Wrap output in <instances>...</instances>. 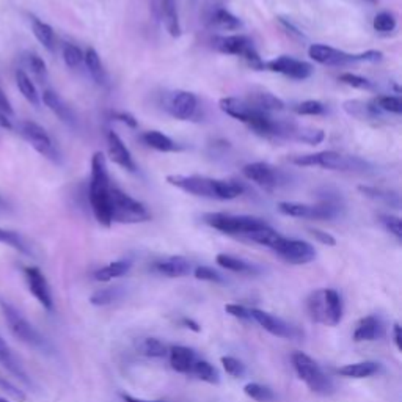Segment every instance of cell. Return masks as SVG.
I'll list each match as a JSON object with an SVG mask.
<instances>
[{"label": "cell", "mask_w": 402, "mask_h": 402, "mask_svg": "<svg viewBox=\"0 0 402 402\" xmlns=\"http://www.w3.org/2000/svg\"><path fill=\"white\" fill-rule=\"evenodd\" d=\"M121 398L124 399V402H160V401H143V399H137V398H133L130 394H121Z\"/></svg>", "instance_id": "cell-61"}, {"label": "cell", "mask_w": 402, "mask_h": 402, "mask_svg": "<svg viewBox=\"0 0 402 402\" xmlns=\"http://www.w3.org/2000/svg\"><path fill=\"white\" fill-rule=\"evenodd\" d=\"M217 264L226 269V270H231V272H238V274H245V275H255L259 272V269L257 266L250 264V262H247L240 258L236 257H231V255H225L220 253L218 257L216 258Z\"/></svg>", "instance_id": "cell-33"}, {"label": "cell", "mask_w": 402, "mask_h": 402, "mask_svg": "<svg viewBox=\"0 0 402 402\" xmlns=\"http://www.w3.org/2000/svg\"><path fill=\"white\" fill-rule=\"evenodd\" d=\"M396 18L394 14L390 11H382L379 13L377 16L372 21V27H374L376 32H382V33H389L393 32L396 28Z\"/></svg>", "instance_id": "cell-45"}, {"label": "cell", "mask_w": 402, "mask_h": 402, "mask_svg": "<svg viewBox=\"0 0 402 402\" xmlns=\"http://www.w3.org/2000/svg\"><path fill=\"white\" fill-rule=\"evenodd\" d=\"M279 211L284 216L297 218H313V220H333L341 214V204L332 200L319 204H305L296 201L279 203Z\"/></svg>", "instance_id": "cell-11"}, {"label": "cell", "mask_w": 402, "mask_h": 402, "mask_svg": "<svg viewBox=\"0 0 402 402\" xmlns=\"http://www.w3.org/2000/svg\"><path fill=\"white\" fill-rule=\"evenodd\" d=\"M0 402H9L6 399H4V398H0Z\"/></svg>", "instance_id": "cell-63"}, {"label": "cell", "mask_w": 402, "mask_h": 402, "mask_svg": "<svg viewBox=\"0 0 402 402\" xmlns=\"http://www.w3.org/2000/svg\"><path fill=\"white\" fill-rule=\"evenodd\" d=\"M30 24H32V32L35 35V38L41 43L43 48L49 50V52H55L57 38H55L54 28L49 24L43 23V21L38 18H32Z\"/></svg>", "instance_id": "cell-28"}, {"label": "cell", "mask_w": 402, "mask_h": 402, "mask_svg": "<svg viewBox=\"0 0 402 402\" xmlns=\"http://www.w3.org/2000/svg\"><path fill=\"white\" fill-rule=\"evenodd\" d=\"M367 2H369V4H377L379 0H367Z\"/></svg>", "instance_id": "cell-62"}, {"label": "cell", "mask_w": 402, "mask_h": 402, "mask_svg": "<svg viewBox=\"0 0 402 402\" xmlns=\"http://www.w3.org/2000/svg\"><path fill=\"white\" fill-rule=\"evenodd\" d=\"M306 310L314 323L335 327L342 318V302L335 289H318L306 301Z\"/></svg>", "instance_id": "cell-3"}, {"label": "cell", "mask_w": 402, "mask_h": 402, "mask_svg": "<svg viewBox=\"0 0 402 402\" xmlns=\"http://www.w3.org/2000/svg\"><path fill=\"white\" fill-rule=\"evenodd\" d=\"M181 323H182V324H184V325H186L187 328H190V330H194V332H200V330H201L200 325H199V324H196V323H195V320H192V319H187V318H186V319H182V320H181Z\"/></svg>", "instance_id": "cell-60"}, {"label": "cell", "mask_w": 402, "mask_h": 402, "mask_svg": "<svg viewBox=\"0 0 402 402\" xmlns=\"http://www.w3.org/2000/svg\"><path fill=\"white\" fill-rule=\"evenodd\" d=\"M152 270L160 275L170 277V279H179V277H186L192 272V264H190L189 259L182 257H170L167 259L156 261L152 264Z\"/></svg>", "instance_id": "cell-22"}, {"label": "cell", "mask_w": 402, "mask_h": 402, "mask_svg": "<svg viewBox=\"0 0 402 402\" xmlns=\"http://www.w3.org/2000/svg\"><path fill=\"white\" fill-rule=\"evenodd\" d=\"M167 182L182 192L211 200H235L245 192L242 182L235 179H214L200 174H168Z\"/></svg>", "instance_id": "cell-1"}, {"label": "cell", "mask_w": 402, "mask_h": 402, "mask_svg": "<svg viewBox=\"0 0 402 402\" xmlns=\"http://www.w3.org/2000/svg\"><path fill=\"white\" fill-rule=\"evenodd\" d=\"M0 244L9 245V247L14 248V250H18V252L24 253V255H30V250H28L26 240L21 238V235H18L16 231L0 228Z\"/></svg>", "instance_id": "cell-42"}, {"label": "cell", "mask_w": 402, "mask_h": 402, "mask_svg": "<svg viewBox=\"0 0 402 402\" xmlns=\"http://www.w3.org/2000/svg\"><path fill=\"white\" fill-rule=\"evenodd\" d=\"M291 138H292V140L303 142V143H308V145H319V143L324 142L325 133H324L323 129L296 126L294 133H292Z\"/></svg>", "instance_id": "cell-39"}, {"label": "cell", "mask_w": 402, "mask_h": 402, "mask_svg": "<svg viewBox=\"0 0 402 402\" xmlns=\"http://www.w3.org/2000/svg\"><path fill=\"white\" fill-rule=\"evenodd\" d=\"M264 69L277 72V74H283L289 79L294 80H305L311 77L313 74V67L310 63L303 60H297L288 55H280L272 60L264 62Z\"/></svg>", "instance_id": "cell-14"}, {"label": "cell", "mask_w": 402, "mask_h": 402, "mask_svg": "<svg viewBox=\"0 0 402 402\" xmlns=\"http://www.w3.org/2000/svg\"><path fill=\"white\" fill-rule=\"evenodd\" d=\"M19 134L23 135L24 140L32 146L35 151H38L43 157L49 159L50 162L60 164L62 162V155L55 146L54 140L48 134V130L40 126L38 123L24 120L19 123Z\"/></svg>", "instance_id": "cell-12"}, {"label": "cell", "mask_w": 402, "mask_h": 402, "mask_svg": "<svg viewBox=\"0 0 402 402\" xmlns=\"http://www.w3.org/2000/svg\"><path fill=\"white\" fill-rule=\"evenodd\" d=\"M209 21H211V26L218 28V30L231 32V30H238V28L242 27L240 19L225 9H217Z\"/></svg>", "instance_id": "cell-37"}, {"label": "cell", "mask_w": 402, "mask_h": 402, "mask_svg": "<svg viewBox=\"0 0 402 402\" xmlns=\"http://www.w3.org/2000/svg\"><path fill=\"white\" fill-rule=\"evenodd\" d=\"M113 118L118 120L121 123L126 124L129 128H137V120L134 118L133 115L128 113V112H118V113H113Z\"/></svg>", "instance_id": "cell-56"}, {"label": "cell", "mask_w": 402, "mask_h": 402, "mask_svg": "<svg viewBox=\"0 0 402 402\" xmlns=\"http://www.w3.org/2000/svg\"><path fill=\"white\" fill-rule=\"evenodd\" d=\"M84 63H85V67H86V69H89L90 76L93 77L94 82H96L98 85H102V86L108 85V76H107V72L104 69V65H102L99 54L93 48L86 49V52L84 54Z\"/></svg>", "instance_id": "cell-27"}, {"label": "cell", "mask_w": 402, "mask_h": 402, "mask_svg": "<svg viewBox=\"0 0 402 402\" xmlns=\"http://www.w3.org/2000/svg\"><path fill=\"white\" fill-rule=\"evenodd\" d=\"M203 222L211 228L231 236H245L255 230L264 228L267 223L259 217L253 216H233L225 213H209L203 216Z\"/></svg>", "instance_id": "cell-8"}, {"label": "cell", "mask_w": 402, "mask_h": 402, "mask_svg": "<svg viewBox=\"0 0 402 402\" xmlns=\"http://www.w3.org/2000/svg\"><path fill=\"white\" fill-rule=\"evenodd\" d=\"M0 364H2L6 371H10L13 376H16L18 379L23 380L24 384H30V379H28L24 367L18 360V357L13 354V350L10 349L9 345H6V341L2 338V336H0Z\"/></svg>", "instance_id": "cell-26"}, {"label": "cell", "mask_w": 402, "mask_h": 402, "mask_svg": "<svg viewBox=\"0 0 402 402\" xmlns=\"http://www.w3.org/2000/svg\"><path fill=\"white\" fill-rule=\"evenodd\" d=\"M374 104L380 112H389L394 115L402 113V101L399 96H379L374 99Z\"/></svg>", "instance_id": "cell-47"}, {"label": "cell", "mask_w": 402, "mask_h": 402, "mask_svg": "<svg viewBox=\"0 0 402 402\" xmlns=\"http://www.w3.org/2000/svg\"><path fill=\"white\" fill-rule=\"evenodd\" d=\"M192 374H195L199 379H201L203 382H208V384H214L217 385L220 382V374H218V371L216 367H213L209 362H204V360H196L194 368H192Z\"/></svg>", "instance_id": "cell-40"}, {"label": "cell", "mask_w": 402, "mask_h": 402, "mask_svg": "<svg viewBox=\"0 0 402 402\" xmlns=\"http://www.w3.org/2000/svg\"><path fill=\"white\" fill-rule=\"evenodd\" d=\"M279 21L281 23V26L286 28V30L291 33V35H294V36H298V38H302V32H298V28L291 23V21H288V19H284V18H279Z\"/></svg>", "instance_id": "cell-57"}, {"label": "cell", "mask_w": 402, "mask_h": 402, "mask_svg": "<svg viewBox=\"0 0 402 402\" xmlns=\"http://www.w3.org/2000/svg\"><path fill=\"white\" fill-rule=\"evenodd\" d=\"M291 162L297 167H320L335 172H363L364 168H368V164L362 159L345 156L338 151L330 150L314 152V155L296 156L291 159Z\"/></svg>", "instance_id": "cell-4"}, {"label": "cell", "mask_w": 402, "mask_h": 402, "mask_svg": "<svg viewBox=\"0 0 402 402\" xmlns=\"http://www.w3.org/2000/svg\"><path fill=\"white\" fill-rule=\"evenodd\" d=\"M250 314H252V319L257 320V323L264 328V330H267L270 335L279 336V338H286V340H294L301 336V332H298L296 327L289 325L288 323H284L283 319L272 316V314H269L266 311L252 308Z\"/></svg>", "instance_id": "cell-18"}, {"label": "cell", "mask_w": 402, "mask_h": 402, "mask_svg": "<svg viewBox=\"0 0 402 402\" xmlns=\"http://www.w3.org/2000/svg\"><path fill=\"white\" fill-rule=\"evenodd\" d=\"M26 65L27 68L32 71V74L40 80L41 84H46L48 82V67H46V62L43 60V58L35 54V52H27L26 54Z\"/></svg>", "instance_id": "cell-41"}, {"label": "cell", "mask_w": 402, "mask_h": 402, "mask_svg": "<svg viewBox=\"0 0 402 402\" xmlns=\"http://www.w3.org/2000/svg\"><path fill=\"white\" fill-rule=\"evenodd\" d=\"M0 128L6 130H14V124L9 115H5L4 112H0Z\"/></svg>", "instance_id": "cell-58"}, {"label": "cell", "mask_w": 402, "mask_h": 402, "mask_svg": "<svg viewBox=\"0 0 402 402\" xmlns=\"http://www.w3.org/2000/svg\"><path fill=\"white\" fill-rule=\"evenodd\" d=\"M157 11L167 28V32L170 33L173 38H178V36H181V23H179V16H178L177 2H174V0H159Z\"/></svg>", "instance_id": "cell-23"}, {"label": "cell", "mask_w": 402, "mask_h": 402, "mask_svg": "<svg viewBox=\"0 0 402 402\" xmlns=\"http://www.w3.org/2000/svg\"><path fill=\"white\" fill-rule=\"evenodd\" d=\"M138 352L151 357V358H162L168 354V349L162 341L156 338H143L137 342Z\"/></svg>", "instance_id": "cell-38"}, {"label": "cell", "mask_w": 402, "mask_h": 402, "mask_svg": "<svg viewBox=\"0 0 402 402\" xmlns=\"http://www.w3.org/2000/svg\"><path fill=\"white\" fill-rule=\"evenodd\" d=\"M142 140L146 146L160 152H173L179 150V146L170 137L159 133V130H146L142 135Z\"/></svg>", "instance_id": "cell-31"}, {"label": "cell", "mask_w": 402, "mask_h": 402, "mask_svg": "<svg viewBox=\"0 0 402 402\" xmlns=\"http://www.w3.org/2000/svg\"><path fill=\"white\" fill-rule=\"evenodd\" d=\"M245 239L252 240V242H257L259 245H264L270 250H275V247L280 244V240L283 239V236L280 233H277L274 228H270V226H264V228H259V230H255L252 233H248V235L244 236Z\"/></svg>", "instance_id": "cell-36"}, {"label": "cell", "mask_w": 402, "mask_h": 402, "mask_svg": "<svg viewBox=\"0 0 402 402\" xmlns=\"http://www.w3.org/2000/svg\"><path fill=\"white\" fill-rule=\"evenodd\" d=\"M199 108V99L194 93L178 90L170 94V98L167 101V111L173 118L186 121L194 118V115Z\"/></svg>", "instance_id": "cell-16"}, {"label": "cell", "mask_w": 402, "mask_h": 402, "mask_svg": "<svg viewBox=\"0 0 402 402\" xmlns=\"http://www.w3.org/2000/svg\"><path fill=\"white\" fill-rule=\"evenodd\" d=\"M380 369V364L376 362H362V363H354V364H346L341 369H338V374L345 377H352V379H364L377 374Z\"/></svg>", "instance_id": "cell-35"}, {"label": "cell", "mask_w": 402, "mask_h": 402, "mask_svg": "<svg viewBox=\"0 0 402 402\" xmlns=\"http://www.w3.org/2000/svg\"><path fill=\"white\" fill-rule=\"evenodd\" d=\"M222 364L225 371L233 377H244L245 374V364L238 360L235 357H222Z\"/></svg>", "instance_id": "cell-50"}, {"label": "cell", "mask_w": 402, "mask_h": 402, "mask_svg": "<svg viewBox=\"0 0 402 402\" xmlns=\"http://www.w3.org/2000/svg\"><path fill=\"white\" fill-rule=\"evenodd\" d=\"M168 354H170V364L174 371L181 374H192V368L196 362L192 349L186 346H173Z\"/></svg>", "instance_id": "cell-25"}, {"label": "cell", "mask_w": 402, "mask_h": 402, "mask_svg": "<svg viewBox=\"0 0 402 402\" xmlns=\"http://www.w3.org/2000/svg\"><path fill=\"white\" fill-rule=\"evenodd\" d=\"M213 46L216 50L226 55H238L250 65L253 69H264V62L261 60L259 54L255 49L250 38L244 35H228V36H214Z\"/></svg>", "instance_id": "cell-10"}, {"label": "cell", "mask_w": 402, "mask_h": 402, "mask_svg": "<svg viewBox=\"0 0 402 402\" xmlns=\"http://www.w3.org/2000/svg\"><path fill=\"white\" fill-rule=\"evenodd\" d=\"M385 333V328L382 320L376 316H368L363 318L358 323L355 332H354V340L355 341H374L382 338Z\"/></svg>", "instance_id": "cell-24"}, {"label": "cell", "mask_w": 402, "mask_h": 402, "mask_svg": "<svg viewBox=\"0 0 402 402\" xmlns=\"http://www.w3.org/2000/svg\"><path fill=\"white\" fill-rule=\"evenodd\" d=\"M225 311L231 314L233 318H238L240 320H252V314L250 310H247L245 306H240V305H226L225 306Z\"/></svg>", "instance_id": "cell-53"}, {"label": "cell", "mask_w": 402, "mask_h": 402, "mask_svg": "<svg viewBox=\"0 0 402 402\" xmlns=\"http://www.w3.org/2000/svg\"><path fill=\"white\" fill-rule=\"evenodd\" d=\"M358 190L368 199L374 201H382L389 206H393L394 209H401V199L398 192H391V190L385 189H377V187H369V186H360Z\"/></svg>", "instance_id": "cell-34"}, {"label": "cell", "mask_w": 402, "mask_h": 402, "mask_svg": "<svg viewBox=\"0 0 402 402\" xmlns=\"http://www.w3.org/2000/svg\"><path fill=\"white\" fill-rule=\"evenodd\" d=\"M111 214L112 223H142L151 218V214L143 203L137 201L115 186L111 187Z\"/></svg>", "instance_id": "cell-7"}, {"label": "cell", "mask_w": 402, "mask_h": 402, "mask_svg": "<svg viewBox=\"0 0 402 402\" xmlns=\"http://www.w3.org/2000/svg\"><path fill=\"white\" fill-rule=\"evenodd\" d=\"M242 173L248 181L255 182V184L267 190V192H272V190H275L281 184L280 172L267 162L247 164L242 168Z\"/></svg>", "instance_id": "cell-15"}, {"label": "cell", "mask_w": 402, "mask_h": 402, "mask_svg": "<svg viewBox=\"0 0 402 402\" xmlns=\"http://www.w3.org/2000/svg\"><path fill=\"white\" fill-rule=\"evenodd\" d=\"M130 267H133V262L129 259H120V261H113L111 264H107L106 267L98 269L96 272L93 274L94 280L96 281H111L113 279H118V277L126 275Z\"/></svg>", "instance_id": "cell-32"}, {"label": "cell", "mask_w": 402, "mask_h": 402, "mask_svg": "<svg viewBox=\"0 0 402 402\" xmlns=\"http://www.w3.org/2000/svg\"><path fill=\"white\" fill-rule=\"evenodd\" d=\"M247 102L255 108H258L261 112H281L284 108V102L277 98L272 93H255L250 98L247 99Z\"/></svg>", "instance_id": "cell-29"}, {"label": "cell", "mask_w": 402, "mask_h": 402, "mask_svg": "<svg viewBox=\"0 0 402 402\" xmlns=\"http://www.w3.org/2000/svg\"><path fill=\"white\" fill-rule=\"evenodd\" d=\"M195 279L203 280V281H211V283H225V279L217 272V270L206 267V266H200L195 269Z\"/></svg>", "instance_id": "cell-52"}, {"label": "cell", "mask_w": 402, "mask_h": 402, "mask_svg": "<svg viewBox=\"0 0 402 402\" xmlns=\"http://www.w3.org/2000/svg\"><path fill=\"white\" fill-rule=\"evenodd\" d=\"M116 296H118V289L116 288L101 289V291L94 292V294L90 297V302L96 306H104V305L112 303L116 298Z\"/></svg>", "instance_id": "cell-49"}, {"label": "cell", "mask_w": 402, "mask_h": 402, "mask_svg": "<svg viewBox=\"0 0 402 402\" xmlns=\"http://www.w3.org/2000/svg\"><path fill=\"white\" fill-rule=\"evenodd\" d=\"M218 107H220V111L223 113L230 115L231 118H236L239 121L245 123L247 126L255 120V116L261 112L258 108H255L253 106L248 104L247 99L235 98V96L222 98L218 101Z\"/></svg>", "instance_id": "cell-20"}, {"label": "cell", "mask_w": 402, "mask_h": 402, "mask_svg": "<svg viewBox=\"0 0 402 402\" xmlns=\"http://www.w3.org/2000/svg\"><path fill=\"white\" fill-rule=\"evenodd\" d=\"M111 177L107 170L106 156L101 151L94 152L91 157V174H90V204L93 214L102 226L112 225L111 214Z\"/></svg>", "instance_id": "cell-2"}, {"label": "cell", "mask_w": 402, "mask_h": 402, "mask_svg": "<svg viewBox=\"0 0 402 402\" xmlns=\"http://www.w3.org/2000/svg\"><path fill=\"white\" fill-rule=\"evenodd\" d=\"M294 112H296L297 115L318 116V115H324V113L327 112V107H325L320 101L308 99V101L301 102V104L294 106Z\"/></svg>", "instance_id": "cell-46"}, {"label": "cell", "mask_w": 402, "mask_h": 402, "mask_svg": "<svg viewBox=\"0 0 402 402\" xmlns=\"http://www.w3.org/2000/svg\"><path fill=\"white\" fill-rule=\"evenodd\" d=\"M41 101L45 102V106L52 112L58 120L62 123L68 124V126H74L76 124V115L72 112V108L65 102L60 94L55 93L54 90H45L41 96Z\"/></svg>", "instance_id": "cell-21"}, {"label": "cell", "mask_w": 402, "mask_h": 402, "mask_svg": "<svg viewBox=\"0 0 402 402\" xmlns=\"http://www.w3.org/2000/svg\"><path fill=\"white\" fill-rule=\"evenodd\" d=\"M0 308H2L6 324H9L11 333L16 336L19 341L26 342V345L30 347L43 350V352H49L50 345L48 342V340L36 330V328L28 323V320L16 308H14L13 305L0 298Z\"/></svg>", "instance_id": "cell-5"}, {"label": "cell", "mask_w": 402, "mask_h": 402, "mask_svg": "<svg viewBox=\"0 0 402 402\" xmlns=\"http://www.w3.org/2000/svg\"><path fill=\"white\" fill-rule=\"evenodd\" d=\"M107 151H108V157H111L112 162H115L116 165H120L121 168H124V170H128L130 173H134L137 170L134 157L128 150V146L124 145L120 135L112 129L107 130Z\"/></svg>", "instance_id": "cell-19"}, {"label": "cell", "mask_w": 402, "mask_h": 402, "mask_svg": "<svg viewBox=\"0 0 402 402\" xmlns=\"http://www.w3.org/2000/svg\"><path fill=\"white\" fill-rule=\"evenodd\" d=\"M380 222L385 226V230H389L391 235L396 239H402V220L396 216H380Z\"/></svg>", "instance_id": "cell-51"}, {"label": "cell", "mask_w": 402, "mask_h": 402, "mask_svg": "<svg viewBox=\"0 0 402 402\" xmlns=\"http://www.w3.org/2000/svg\"><path fill=\"white\" fill-rule=\"evenodd\" d=\"M279 257L289 262V264L301 266V264H308L314 258H316V250L314 247L305 240H297V239H288L284 238L280 240V244L275 247L274 250Z\"/></svg>", "instance_id": "cell-13"}, {"label": "cell", "mask_w": 402, "mask_h": 402, "mask_svg": "<svg viewBox=\"0 0 402 402\" xmlns=\"http://www.w3.org/2000/svg\"><path fill=\"white\" fill-rule=\"evenodd\" d=\"M62 55H63V62L67 63L68 68L76 69L84 63V52L80 50V48H77L76 45H71V43H65Z\"/></svg>", "instance_id": "cell-43"}, {"label": "cell", "mask_w": 402, "mask_h": 402, "mask_svg": "<svg viewBox=\"0 0 402 402\" xmlns=\"http://www.w3.org/2000/svg\"><path fill=\"white\" fill-rule=\"evenodd\" d=\"M340 80L342 84H346L349 86H354V89H358V90H371L372 86H374L371 80H368L367 77L352 74V72H345V74H341Z\"/></svg>", "instance_id": "cell-48"}, {"label": "cell", "mask_w": 402, "mask_h": 402, "mask_svg": "<svg viewBox=\"0 0 402 402\" xmlns=\"http://www.w3.org/2000/svg\"><path fill=\"white\" fill-rule=\"evenodd\" d=\"M291 360L297 376L303 380L313 393L320 394V396H330L335 391L330 377H327L325 372L320 369L319 364L311 357L303 352H294Z\"/></svg>", "instance_id": "cell-6"}, {"label": "cell", "mask_w": 402, "mask_h": 402, "mask_svg": "<svg viewBox=\"0 0 402 402\" xmlns=\"http://www.w3.org/2000/svg\"><path fill=\"white\" fill-rule=\"evenodd\" d=\"M244 393L247 394L248 398H252L258 402H270L275 399V394L274 391L267 389L264 385H259V384H248L245 385Z\"/></svg>", "instance_id": "cell-44"}, {"label": "cell", "mask_w": 402, "mask_h": 402, "mask_svg": "<svg viewBox=\"0 0 402 402\" xmlns=\"http://www.w3.org/2000/svg\"><path fill=\"white\" fill-rule=\"evenodd\" d=\"M14 77H16V85H18L21 94H23V96L30 102L32 106L38 107L41 104V96L38 94V90H36L32 77L27 74V71L19 68L16 69V72H14Z\"/></svg>", "instance_id": "cell-30"}, {"label": "cell", "mask_w": 402, "mask_h": 402, "mask_svg": "<svg viewBox=\"0 0 402 402\" xmlns=\"http://www.w3.org/2000/svg\"><path fill=\"white\" fill-rule=\"evenodd\" d=\"M308 55L311 57V60L324 65V67H346V65L357 62L376 63L382 60L384 57V54L379 52V50H367L363 54L354 55L325 45H311L308 48Z\"/></svg>", "instance_id": "cell-9"}, {"label": "cell", "mask_w": 402, "mask_h": 402, "mask_svg": "<svg viewBox=\"0 0 402 402\" xmlns=\"http://www.w3.org/2000/svg\"><path fill=\"white\" fill-rule=\"evenodd\" d=\"M393 335H394V345L401 350L402 349V333H401V325L394 324L393 327Z\"/></svg>", "instance_id": "cell-59"}, {"label": "cell", "mask_w": 402, "mask_h": 402, "mask_svg": "<svg viewBox=\"0 0 402 402\" xmlns=\"http://www.w3.org/2000/svg\"><path fill=\"white\" fill-rule=\"evenodd\" d=\"M24 275H26L28 291L32 292V296L43 306H45L48 311H52L54 308L52 292H50V286H49L45 274H43L38 267H26Z\"/></svg>", "instance_id": "cell-17"}, {"label": "cell", "mask_w": 402, "mask_h": 402, "mask_svg": "<svg viewBox=\"0 0 402 402\" xmlns=\"http://www.w3.org/2000/svg\"><path fill=\"white\" fill-rule=\"evenodd\" d=\"M0 112H4L5 115H9V116L14 115V108L11 106V102L2 89H0Z\"/></svg>", "instance_id": "cell-55"}, {"label": "cell", "mask_w": 402, "mask_h": 402, "mask_svg": "<svg viewBox=\"0 0 402 402\" xmlns=\"http://www.w3.org/2000/svg\"><path fill=\"white\" fill-rule=\"evenodd\" d=\"M310 233H311V236L316 239V240H319L320 244H324V245H330V247H333V245H336V239L332 236V235H328V233H325V231H320V230H310Z\"/></svg>", "instance_id": "cell-54"}]
</instances>
